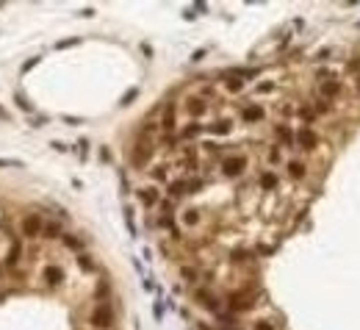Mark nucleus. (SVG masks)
I'll list each match as a JSON object with an SVG mask.
<instances>
[{"instance_id": "1", "label": "nucleus", "mask_w": 360, "mask_h": 330, "mask_svg": "<svg viewBox=\"0 0 360 330\" xmlns=\"http://www.w3.org/2000/svg\"><path fill=\"white\" fill-rule=\"evenodd\" d=\"M92 327L94 330H111L114 327V308L108 302H97L92 311Z\"/></svg>"}, {"instance_id": "2", "label": "nucleus", "mask_w": 360, "mask_h": 330, "mask_svg": "<svg viewBox=\"0 0 360 330\" xmlns=\"http://www.w3.org/2000/svg\"><path fill=\"white\" fill-rule=\"evenodd\" d=\"M20 230H22L25 239H39V236H42V230H44V219H42L39 214H28V216H22V225H20Z\"/></svg>"}, {"instance_id": "3", "label": "nucleus", "mask_w": 360, "mask_h": 330, "mask_svg": "<svg viewBox=\"0 0 360 330\" xmlns=\"http://www.w3.org/2000/svg\"><path fill=\"white\" fill-rule=\"evenodd\" d=\"M152 144H147V142H138L136 147H133V153H130V164L136 169H144L147 164H150V158H152Z\"/></svg>"}, {"instance_id": "4", "label": "nucleus", "mask_w": 360, "mask_h": 330, "mask_svg": "<svg viewBox=\"0 0 360 330\" xmlns=\"http://www.w3.org/2000/svg\"><path fill=\"white\" fill-rule=\"evenodd\" d=\"M244 169H246V158L244 156H228L222 161V175L224 178H238Z\"/></svg>"}, {"instance_id": "5", "label": "nucleus", "mask_w": 360, "mask_h": 330, "mask_svg": "<svg viewBox=\"0 0 360 330\" xmlns=\"http://www.w3.org/2000/svg\"><path fill=\"white\" fill-rule=\"evenodd\" d=\"M264 117H266V108L258 106V103L241 106V122H246V125H255V122H260Z\"/></svg>"}, {"instance_id": "6", "label": "nucleus", "mask_w": 360, "mask_h": 330, "mask_svg": "<svg viewBox=\"0 0 360 330\" xmlns=\"http://www.w3.org/2000/svg\"><path fill=\"white\" fill-rule=\"evenodd\" d=\"M174 122H178V106L166 103V106H164V114H161V131L166 133V136L174 133Z\"/></svg>"}, {"instance_id": "7", "label": "nucleus", "mask_w": 360, "mask_h": 330, "mask_svg": "<svg viewBox=\"0 0 360 330\" xmlns=\"http://www.w3.org/2000/svg\"><path fill=\"white\" fill-rule=\"evenodd\" d=\"M136 197H138V203H142L144 208H156V205L161 203V194H158L156 186H142L136 192Z\"/></svg>"}, {"instance_id": "8", "label": "nucleus", "mask_w": 360, "mask_h": 330, "mask_svg": "<svg viewBox=\"0 0 360 330\" xmlns=\"http://www.w3.org/2000/svg\"><path fill=\"white\" fill-rule=\"evenodd\" d=\"M186 111L194 117V120H197V117H202L205 111H208V100H205V97H200V95H192V97L186 100Z\"/></svg>"}, {"instance_id": "9", "label": "nucleus", "mask_w": 360, "mask_h": 330, "mask_svg": "<svg viewBox=\"0 0 360 330\" xmlns=\"http://www.w3.org/2000/svg\"><path fill=\"white\" fill-rule=\"evenodd\" d=\"M194 300L197 302H202V308H208V311H214V313H219L222 311V305H219V300H216L210 291H205V288H197L194 291Z\"/></svg>"}, {"instance_id": "10", "label": "nucleus", "mask_w": 360, "mask_h": 330, "mask_svg": "<svg viewBox=\"0 0 360 330\" xmlns=\"http://www.w3.org/2000/svg\"><path fill=\"white\" fill-rule=\"evenodd\" d=\"M44 283H48V286H61V283H64V269H61L58 264H48L44 266Z\"/></svg>"}, {"instance_id": "11", "label": "nucleus", "mask_w": 360, "mask_h": 330, "mask_svg": "<svg viewBox=\"0 0 360 330\" xmlns=\"http://www.w3.org/2000/svg\"><path fill=\"white\" fill-rule=\"evenodd\" d=\"M42 236H44L48 241H56V239H61V236H64V228H61L58 219H48V222H44Z\"/></svg>"}, {"instance_id": "12", "label": "nucleus", "mask_w": 360, "mask_h": 330, "mask_svg": "<svg viewBox=\"0 0 360 330\" xmlns=\"http://www.w3.org/2000/svg\"><path fill=\"white\" fill-rule=\"evenodd\" d=\"M296 142H300L305 150H313V147H316V133H313L310 128H302V131L296 133Z\"/></svg>"}, {"instance_id": "13", "label": "nucleus", "mask_w": 360, "mask_h": 330, "mask_svg": "<svg viewBox=\"0 0 360 330\" xmlns=\"http://www.w3.org/2000/svg\"><path fill=\"white\" fill-rule=\"evenodd\" d=\"M205 131L216 133V136H228V133L233 131V122H230V120H219V122H214V125H208Z\"/></svg>"}, {"instance_id": "14", "label": "nucleus", "mask_w": 360, "mask_h": 330, "mask_svg": "<svg viewBox=\"0 0 360 330\" xmlns=\"http://www.w3.org/2000/svg\"><path fill=\"white\" fill-rule=\"evenodd\" d=\"M186 178H180V180H172L169 183V197L172 200H180V197H186Z\"/></svg>"}, {"instance_id": "15", "label": "nucleus", "mask_w": 360, "mask_h": 330, "mask_svg": "<svg viewBox=\"0 0 360 330\" xmlns=\"http://www.w3.org/2000/svg\"><path fill=\"white\" fill-rule=\"evenodd\" d=\"M286 172H288V178L300 180V178H305V164H302V161H288L286 164Z\"/></svg>"}, {"instance_id": "16", "label": "nucleus", "mask_w": 360, "mask_h": 330, "mask_svg": "<svg viewBox=\"0 0 360 330\" xmlns=\"http://www.w3.org/2000/svg\"><path fill=\"white\" fill-rule=\"evenodd\" d=\"M258 183H260V189H264V192H272V189H277V175H274V172H260Z\"/></svg>"}, {"instance_id": "17", "label": "nucleus", "mask_w": 360, "mask_h": 330, "mask_svg": "<svg viewBox=\"0 0 360 330\" xmlns=\"http://www.w3.org/2000/svg\"><path fill=\"white\" fill-rule=\"evenodd\" d=\"M202 131H205V125H200V122L194 120V122H188V125L180 131V136H183V139H194V136H200Z\"/></svg>"}, {"instance_id": "18", "label": "nucleus", "mask_w": 360, "mask_h": 330, "mask_svg": "<svg viewBox=\"0 0 360 330\" xmlns=\"http://www.w3.org/2000/svg\"><path fill=\"white\" fill-rule=\"evenodd\" d=\"M125 225H128V233H130V239H136L138 230H136V216H133V208H130V205H125Z\"/></svg>"}, {"instance_id": "19", "label": "nucleus", "mask_w": 360, "mask_h": 330, "mask_svg": "<svg viewBox=\"0 0 360 330\" xmlns=\"http://www.w3.org/2000/svg\"><path fill=\"white\" fill-rule=\"evenodd\" d=\"M224 89H228V92H233V95H236V92H241V89H244V81H241V78H236V75H224Z\"/></svg>"}, {"instance_id": "20", "label": "nucleus", "mask_w": 360, "mask_h": 330, "mask_svg": "<svg viewBox=\"0 0 360 330\" xmlns=\"http://www.w3.org/2000/svg\"><path fill=\"white\" fill-rule=\"evenodd\" d=\"M61 239H64V244L70 247V250H75V252H80V250H84V241H80L75 233H64Z\"/></svg>"}, {"instance_id": "21", "label": "nucleus", "mask_w": 360, "mask_h": 330, "mask_svg": "<svg viewBox=\"0 0 360 330\" xmlns=\"http://www.w3.org/2000/svg\"><path fill=\"white\" fill-rule=\"evenodd\" d=\"M20 250H22V244H20V239H14L12 252H8V258H6V264H8V266H17V261H20Z\"/></svg>"}, {"instance_id": "22", "label": "nucleus", "mask_w": 360, "mask_h": 330, "mask_svg": "<svg viewBox=\"0 0 360 330\" xmlns=\"http://www.w3.org/2000/svg\"><path fill=\"white\" fill-rule=\"evenodd\" d=\"M277 139H280L282 144H288V147H291V144H294V133L288 131L286 125H280V128H277Z\"/></svg>"}, {"instance_id": "23", "label": "nucleus", "mask_w": 360, "mask_h": 330, "mask_svg": "<svg viewBox=\"0 0 360 330\" xmlns=\"http://www.w3.org/2000/svg\"><path fill=\"white\" fill-rule=\"evenodd\" d=\"M338 89H341V86H338L336 81H327V84H322V95L327 97V100H330V97H336Z\"/></svg>"}, {"instance_id": "24", "label": "nucleus", "mask_w": 360, "mask_h": 330, "mask_svg": "<svg viewBox=\"0 0 360 330\" xmlns=\"http://www.w3.org/2000/svg\"><path fill=\"white\" fill-rule=\"evenodd\" d=\"M78 266H80V269H84V272H97L94 261H92L89 255H84V252H80V255H78Z\"/></svg>"}, {"instance_id": "25", "label": "nucleus", "mask_w": 360, "mask_h": 330, "mask_svg": "<svg viewBox=\"0 0 360 330\" xmlns=\"http://www.w3.org/2000/svg\"><path fill=\"white\" fill-rule=\"evenodd\" d=\"M14 100H17V106L22 108L25 114H30V111H34V106H30V100H28V97L22 95V92H17V95H14Z\"/></svg>"}, {"instance_id": "26", "label": "nucleus", "mask_w": 360, "mask_h": 330, "mask_svg": "<svg viewBox=\"0 0 360 330\" xmlns=\"http://www.w3.org/2000/svg\"><path fill=\"white\" fill-rule=\"evenodd\" d=\"M25 164L17 161V158H0V169H22Z\"/></svg>"}, {"instance_id": "27", "label": "nucleus", "mask_w": 360, "mask_h": 330, "mask_svg": "<svg viewBox=\"0 0 360 330\" xmlns=\"http://www.w3.org/2000/svg\"><path fill=\"white\" fill-rule=\"evenodd\" d=\"M200 222V211L197 208H188L186 214H183V225H197Z\"/></svg>"}, {"instance_id": "28", "label": "nucleus", "mask_w": 360, "mask_h": 330, "mask_svg": "<svg viewBox=\"0 0 360 330\" xmlns=\"http://www.w3.org/2000/svg\"><path fill=\"white\" fill-rule=\"evenodd\" d=\"M180 275H183V280H188V283L197 280V269H192V266H183V269H180Z\"/></svg>"}, {"instance_id": "29", "label": "nucleus", "mask_w": 360, "mask_h": 330, "mask_svg": "<svg viewBox=\"0 0 360 330\" xmlns=\"http://www.w3.org/2000/svg\"><path fill=\"white\" fill-rule=\"evenodd\" d=\"M78 42H80L78 36H72V39H64V42H58V45H56V50H66V48H75V45H78Z\"/></svg>"}, {"instance_id": "30", "label": "nucleus", "mask_w": 360, "mask_h": 330, "mask_svg": "<svg viewBox=\"0 0 360 330\" xmlns=\"http://www.w3.org/2000/svg\"><path fill=\"white\" fill-rule=\"evenodd\" d=\"M108 291H111V286H108V283H106V280H102V283H100V286H97V297H100V302H106Z\"/></svg>"}, {"instance_id": "31", "label": "nucleus", "mask_w": 360, "mask_h": 330, "mask_svg": "<svg viewBox=\"0 0 360 330\" xmlns=\"http://www.w3.org/2000/svg\"><path fill=\"white\" fill-rule=\"evenodd\" d=\"M252 330H277V327L272 322H266V319H258V322L252 324Z\"/></svg>"}, {"instance_id": "32", "label": "nucleus", "mask_w": 360, "mask_h": 330, "mask_svg": "<svg viewBox=\"0 0 360 330\" xmlns=\"http://www.w3.org/2000/svg\"><path fill=\"white\" fill-rule=\"evenodd\" d=\"M136 97H138V89H130L125 97H122V103H120V106H130V103L136 100Z\"/></svg>"}, {"instance_id": "33", "label": "nucleus", "mask_w": 360, "mask_h": 330, "mask_svg": "<svg viewBox=\"0 0 360 330\" xmlns=\"http://www.w3.org/2000/svg\"><path fill=\"white\" fill-rule=\"evenodd\" d=\"M266 158H269V164H280V150H277V147H272V150L266 153Z\"/></svg>"}, {"instance_id": "34", "label": "nucleus", "mask_w": 360, "mask_h": 330, "mask_svg": "<svg viewBox=\"0 0 360 330\" xmlns=\"http://www.w3.org/2000/svg\"><path fill=\"white\" fill-rule=\"evenodd\" d=\"M36 64H39V56H34V59H28V61H25V64H22V72H30Z\"/></svg>"}, {"instance_id": "35", "label": "nucleus", "mask_w": 360, "mask_h": 330, "mask_svg": "<svg viewBox=\"0 0 360 330\" xmlns=\"http://www.w3.org/2000/svg\"><path fill=\"white\" fill-rule=\"evenodd\" d=\"M152 313H156V322H161V316H164V302H156V308H152Z\"/></svg>"}, {"instance_id": "36", "label": "nucleus", "mask_w": 360, "mask_h": 330, "mask_svg": "<svg viewBox=\"0 0 360 330\" xmlns=\"http://www.w3.org/2000/svg\"><path fill=\"white\" fill-rule=\"evenodd\" d=\"M152 178H156V180H166V169H164V167H158L156 172H152Z\"/></svg>"}, {"instance_id": "37", "label": "nucleus", "mask_w": 360, "mask_h": 330, "mask_svg": "<svg viewBox=\"0 0 360 330\" xmlns=\"http://www.w3.org/2000/svg\"><path fill=\"white\" fill-rule=\"evenodd\" d=\"M274 89V84L272 81H264V84H258V92H272Z\"/></svg>"}, {"instance_id": "38", "label": "nucleus", "mask_w": 360, "mask_h": 330, "mask_svg": "<svg viewBox=\"0 0 360 330\" xmlns=\"http://www.w3.org/2000/svg\"><path fill=\"white\" fill-rule=\"evenodd\" d=\"M50 147H53V150H58V153L66 150V144H61V142H50Z\"/></svg>"}, {"instance_id": "39", "label": "nucleus", "mask_w": 360, "mask_h": 330, "mask_svg": "<svg viewBox=\"0 0 360 330\" xmlns=\"http://www.w3.org/2000/svg\"><path fill=\"white\" fill-rule=\"evenodd\" d=\"M205 53H208V50H197V53H194V56H192V61H194V64H197V61H200V59H205Z\"/></svg>"}, {"instance_id": "40", "label": "nucleus", "mask_w": 360, "mask_h": 330, "mask_svg": "<svg viewBox=\"0 0 360 330\" xmlns=\"http://www.w3.org/2000/svg\"><path fill=\"white\" fill-rule=\"evenodd\" d=\"M152 288H156L152 286V277H144V291H152Z\"/></svg>"}, {"instance_id": "41", "label": "nucleus", "mask_w": 360, "mask_h": 330, "mask_svg": "<svg viewBox=\"0 0 360 330\" xmlns=\"http://www.w3.org/2000/svg\"><path fill=\"white\" fill-rule=\"evenodd\" d=\"M222 330H236V327H222Z\"/></svg>"}, {"instance_id": "42", "label": "nucleus", "mask_w": 360, "mask_h": 330, "mask_svg": "<svg viewBox=\"0 0 360 330\" xmlns=\"http://www.w3.org/2000/svg\"><path fill=\"white\" fill-rule=\"evenodd\" d=\"M358 86H360V81H358Z\"/></svg>"}]
</instances>
